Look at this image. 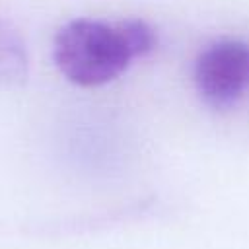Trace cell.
Masks as SVG:
<instances>
[{
  "mask_svg": "<svg viewBox=\"0 0 249 249\" xmlns=\"http://www.w3.org/2000/svg\"><path fill=\"white\" fill-rule=\"evenodd\" d=\"M195 86L214 109L235 105L249 89V45L218 41L206 47L195 64Z\"/></svg>",
  "mask_w": 249,
  "mask_h": 249,
  "instance_id": "7a4b0ae2",
  "label": "cell"
},
{
  "mask_svg": "<svg viewBox=\"0 0 249 249\" xmlns=\"http://www.w3.org/2000/svg\"><path fill=\"white\" fill-rule=\"evenodd\" d=\"M156 41L154 29L142 19H74L56 33L53 56L66 80L93 88L119 78L134 58L150 54Z\"/></svg>",
  "mask_w": 249,
  "mask_h": 249,
  "instance_id": "6da1fadb",
  "label": "cell"
},
{
  "mask_svg": "<svg viewBox=\"0 0 249 249\" xmlns=\"http://www.w3.org/2000/svg\"><path fill=\"white\" fill-rule=\"evenodd\" d=\"M27 78V53L19 33L0 19V89L23 84Z\"/></svg>",
  "mask_w": 249,
  "mask_h": 249,
  "instance_id": "3957f363",
  "label": "cell"
}]
</instances>
